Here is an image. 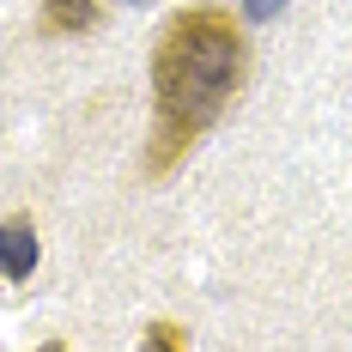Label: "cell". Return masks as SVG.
I'll use <instances>...</instances> for the list:
<instances>
[{
	"label": "cell",
	"mask_w": 352,
	"mask_h": 352,
	"mask_svg": "<svg viewBox=\"0 0 352 352\" xmlns=\"http://www.w3.org/2000/svg\"><path fill=\"white\" fill-rule=\"evenodd\" d=\"M243 85V31L225 6H182L152 49V146L146 170L164 176L195 152V140L219 122L231 91Z\"/></svg>",
	"instance_id": "cell-1"
},
{
	"label": "cell",
	"mask_w": 352,
	"mask_h": 352,
	"mask_svg": "<svg viewBox=\"0 0 352 352\" xmlns=\"http://www.w3.org/2000/svg\"><path fill=\"white\" fill-rule=\"evenodd\" d=\"M31 267H36V231L25 219L0 225V274L6 280H31Z\"/></svg>",
	"instance_id": "cell-2"
},
{
	"label": "cell",
	"mask_w": 352,
	"mask_h": 352,
	"mask_svg": "<svg viewBox=\"0 0 352 352\" xmlns=\"http://www.w3.org/2000/svg\"><path fill=\"white\" fill-rule=\"evenodd\" d=\"M91 19H98V0H43V31L79 36L91 31Z\"/></svg>",
	"instance_id": "cell-3"
},
{
	"label": "cell",
	"mask_w": 352,
	"mask_h": 352,
	"mask_svg": "<svg viewBox=\"0 0 352 352\" xmlns=\"http://www.w3.org/2000/svg\"><path fill=\"white\" fill-rule=\"evenodd\" d=\"M146 346H182V334H176V328H164V322H158V328H146Z\"/></svg>",
	"instance_id": "cell-4"
},
{
	"label": "cell",
	"mask_w": 352,
	"mask_h": 352,
	"mask_svg": "<svg viewBox=\"0 0 352 352\" xmlns=\"http://www.w3.org/2000/svg\"><path fill=\"white\" fill-rule=\"evenodd\" d=\"M285 0H243V19H274Z\"/></svg>",
	"instance_id": "cell-5"
}]
</instances>
